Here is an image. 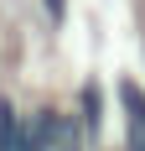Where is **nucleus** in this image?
I'll return each mask as SVG.
<instances>
[{
    "label": "nucleus",
    "mask_w": 145,
    "mask_h": 151,
    "mask_svg": "<svg viewBox=\"0 0 145 151\" xmlns=\"http://www.w3.org/2000/svg\"><path fill=\"white\" fill-rule=\"evenodd\" d=\"M72 115L83 120L88 146H99V136H104V83L99 78H83V83H78V109H72Z\"/></svg>",
    "instance_id": "obj_2"
},
{
    "label": "nucleus",
    "mask_w": 145,
    "mask_h": 151,
    "mask_svg": "<svg viewBox=\"0 0 145 151\" xmlns=\"http://www.w3.org/2000/svg\"><path fill=\"white\" fill-rule=\"evenodd\" d=\"M52 136H57V109L42 104L36 115H26V136L16 151H52Z\"/></svg>",
    "instance_id": "obj_3"
},
{
    "label": "nucleus",
    "mask_w": 145,
    "mask_h": 151,
    "mask_svg": "<svg viewBox=\"0 0 145 151\" xmlns=\"http://www.w3.org/2000/svg\"><path fill=\"white\" fill-rule=\"evenodd\" d=\"M42 11H47L52 26H62V21H68V0H42Z\"/></svg>",
    "instance_id": "obj_6"
},
{
    "label": "nucleus",
    "mask_w": 145,
    "mask_h": 151,
    "mask_svg": "<svg viewBox=\"0 0 145 151\" xmlns=\"http://www.w3.org/2000/svg\"><path fill=\"white\" fill-rule=\"evenodd\" d=\"M114 89H119V109H124V151H145V89L130 73Z\"/></svg>",
    "instance_id": "obj_1"
},
{
    "label": "nucleus",
    "mask_w": 145,
    "mask_h": 151,
    "mask_svg": "<svg viewBox=\"0 0 145 151\" xmlns=\"http://www.w3.org/2000/svg\"><path fill=\"white\" fill-rule=\"evenodd\" d=\"M21 136H26V115H21V104L11 94H0V151H16Z\"/></svg>",
    "instance_id": "obj_4"
},
{
    "label": "nucleus",
    "mask_w": 145,
    "mask_h": 151,
    "mask_svg": "<svg viewBox=\"0 0 145 151\" xmlns=\"http://www.w3.org/2000/svg\"><path fill=\"white\" fill-rule=\"evenodd\" d=\"M52 151H88V130L78 115L57 109V136H52Z\"/></svg>",
    "instance_id": "obj_5"
}]
</instances>
